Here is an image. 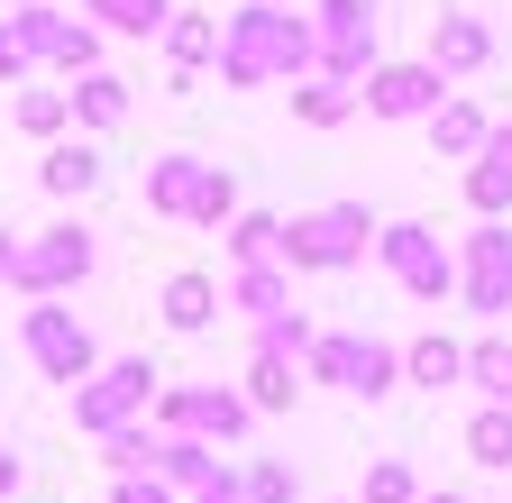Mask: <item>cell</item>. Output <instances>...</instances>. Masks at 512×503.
<instances>
[{
    "label": "cell",
    "mask_w": 512,
    "mask_h": 503,
    "mask_svg": "<svg viewBox=\"0 0 512 503\" xmlns=\"http://www.w3.org/2000/svg\"><path fill=\"white\" fill-rule=\"evenodd\" d=\"M311 19H293L284 0H247L220 19V83L229 92H266V83H302L311 74Z\"/></svg>",
    "instance_id": "6da1fadb"
},
{
    "label": "cell",
    "mask_w": 512,
    "mask_h": 503,
    "mask_svg": "<svg viewBox=\"0 0 512 503\" xmlns=\"http://www.w3.org/2000/svg\"><path fill=\"white\" fill-rule=\"evenodd\" d=\"M147 211L174 220V229H229L238 220V174L211 165V156H192V147H174V156L147 165Z\"/></svg>",
    "instance_id": "7a4b0ae2"
},
{
    "label": "cell",
    "mask_w": 512,
    "mask_h": 503,
    "mask_svg": "<svg viewBox=\"0 0 512 503\" xmlns=\"http://www.w3.org/2000/svg\"><path fill=\"white\" fill-rule=\"evenodd\" d=\"M375 229L384 220L366 202H320V211H302L284 229V275H348V266H366Z\"/></svg>",
    "instance_id": "3957f363"
},
{
    "label": "cell",
    "mask_w": 512,
    "mask_h": 503,
    "mask_svg": "<svg viewBox=\"0 0 512 503\" xmlns=\"http://www.w3.org/2000/svg\"><path fill=\"white\" fill-rule=\"evenodd\" d=\"M302 366H311V385H339L357 403H384V394L403 385V348L375 339V330H320Z\"/></svg>",
    "instance_id": "277c9868"
},
{
    "label": "cell",
    "mask_w": 512,
    "mask_h": 503,
    "mask_svg": "<svg viewBox=\"0 0 512 503\" xmlns=\"http://www.w3.org/2000/svg\"><path fill=\"white\" fill-rule=\"evenodd\" d=\"M156 385H165V366H156V357H101L83 385H74V430L110 439L119 421H147Z\"/></svg>",
    "instance_id": "5b68a950"
},
{
    "label": "cell",
    "mask_w": 512,
    "mask_h": 503,
    "mask_svg": "<svg viewBox=\"0 0 512 503\" xmlns=\"http://www.w3.org/2000/svg\"><path fill=\"white\" fill-rule=\"evenodd\" d=\"M375 266L394 275L412 302H448V293H458V247H439L430 220H384L375 229Z\"/></svg>",
    "instance_id": "8992f818"
},
{
    "label": "cell",
    "mask_w": 512,
    "mask_h": 503,
    "mask_svg": "<svg viewBox=\"0 0 512 503\" xmlns=\"http://www.w3.org/2000/svg\"><path fill=\"white\" fill-rule=\"evenodd\" d=\"M156 430L165 439H211V449H238V439H247V394L238 385H156Z\"/></svg>",
    "instance_id": "52a82bcc"
},
{
    "label": "cell",
    "mask_w": 512,
    "mask_h": 503,
    "mask_svg": "<svg viewBox=\"0 0 512 503\" xmlns=\"http://www.w3.org/2000/svg\"><path fill=\"white\" fill-rule=\"evenodd\" d=\"M101 266V238L83 229V220H55V229H37L28 247H19V266H10V284L28 293V302H64L83 275Z\"/></svg>",
    "instance_id": "ba28073f"
},
{
    "label": "cell",
    "mask_w": 512,
    "mask_h": 503,
    "mask_svg": "<svg viewBox=\"0 0 512 503\" xmlns=\"http://www.w3.org/2000/svg\"><path fill=\"white\" fill-rule=\"evenodd\" d=\"M19 348H28V366L46 375V385H83V375L101 366V339H92L64 302H28V311H19Z\"/></svg>",
    "instance_id": "9c48e42d"
},
{
    "label": "cell",
    "mask_w": 512,
    "mask_h": 503,
    "mask_svg": "<svg viewBox=\"0 0 512 503\" xmlns=\"http://www.w3.org/2000/svg\"><path fill=\"white\" fill-rule=\"evenodd\" d=\"M458 302L476 311V321H503L512 311V229L503 220H476L458 238Z\"/></svg>",
    "instance_id": "30bf717a"
},
{
    "label": "cell",
    "mask_w": 512,
    "mask_h": 503,
    "mask_svg": "<svg viewBox=\"0 0 512 503\" xmlns=\"http://www.w3.org/2000/svg\"><path fill=\"white\" fill-rule=\"evenodd\" d=\"M19 28H28V55L55 74H101V28L92 19H64L55 0H19Z\"/></svg>",
    "instance_id": "8fae6325"
},
{
    "label": "cell",
    "mask_w": 512,
    "mask_h": 503,
    "mask_svg": "<svg viewBox=\"0 0 512 503\" xmlns=\"http://www.w3.org/2000/svg\"><path fill=\"white\" fill-rule=\"evenodd\" d=\"M439 101H448V74H430V65H375L357 83V110L366 119H430Z\"/></svg>",
    "instance_id": "7c38bea8"
},
{
    "label": "cell",
    "mask_w": 512,
    "mask_h": 503,
    "mask_svg": "<svg viewBox=\"0 0 512 503\" xmlns=\"http://www.w3.org/2000/svg\"><path fill=\"white\" fill-rule=\"evenodd\" d=\"M421 65L448 74V83H458V74H485V65H494V28L467 19V10H439V19H430V46H421Z\"/></svg>",
    "instance_id": "4fadbf2b"
},
{
    "label": "cell",
    "mask_w": 512,
    "mask_h": 503,
    "mask_svg": "<svg viewBox=\"0 0 512 503\" xmlns=\"http://www.w3.org/2000/svg\"><path fill=\"white\" fill-rule=\"evenodd\" d=\"M156 311H165V330H183V339H202V330L220 321V275H202V266H183V275H165Z\"/></svg>",
    "instance_id": "5bb4252c"
},
{
    "label": "cell",
    "mask_w": 512,
    "mask_h": 503,
    "mask_svg": "<svg viewBox=\"0 0 512 503\" xmlns=\"http://www.w3.org/2000/svg\"><path fill=\"white\" fill-rule=\"evenodd\" d=\"M467 211H476V220H503V211H512V129H494V138L467 156Z\"/></svg>",
    "instance_id": "9a60e30c"
},
{
    "label": "cell",
    "mask_w": 512,
    "mask_h": 503,
    "mask_svg": "<svg viewBox=\"0 0 512 503\" xmlns=\"http://www.w3.org/2000/svg\"><path fill=\"white\" fill-rule=\"evenodd\" d=\"M165 55H174V92H183L202 65H220V19L211 10H174L165 19Z\"/></svg>",
    "instance_id": "2e32d148"
},
{
    "label": "cell",
    "mask_w": 512,
    "mask_h": 503,
    "mask_svg": "<svg viewBox=\"0 0 512 503\" xmlns=\"http://www.w3.org/2000/svg\"><path fill=\"white\" fill-rule=\"evenodd\" d=\"M403 385H421V394H448V385H467V348L448 339V330H421V339L403 348Z\"/></svg>",
    "instance_id": "e0dca14e"
},
{
    "label": "cell",
    "mask_w": 512,
    "mask_h": 503,
    "mask_svg": "<svg viewBox=\"0 0 512 503\" xmlns=\"http://www.w3.org/2000/svg\"><path fill=\"white\" fill-rule=\"evenodd\" d=\"M37 183H46L55 202H83L92 183H101V147H83V138H55V147L37 156Z\"/></svg>",
    "instance_id": "ac0fdd59"
},
{
    "label": "cell",
    "mask_w": 512,
    "mask_h": 503,
    "mask_svg": "<svg viewBox=\"0 0 512 503\" xmlns=\"http://www.w3.org/2000/svg\"><path fill=\"white\" fill-rule=\"evenodd\" d=\"M485 138H494V119H485V110H476L467 92H448V101L430 110V147H439V156H458V165H467V156H476Z\"/></svg>",
    "instance_id": "d6986e66"
},
{
    "label": "cell",
    "mask_w": 512,
    "mask_h": 503,
    "mask_svg": "<svg viewBox=\"0 0 512 503\" xmlns=\"http://www.w3.org/2000/svg\"><path fill=\"white\" fill-rule=\"evenodd\" d=\"M284 302H293V275L284 266H238L220 284V311H247V321H266V311H284Z\"/></svg>",
    "instance_id": "ffe728a7"
},
{
    "label": "cell",
    "mask_w": 512,
    "mask_h": 503,
    "mask_svg": "<svg viewBox=\"0 0 512 503\" xmlns=\"http://www.w3.org/2000/svg\"><path fill=\"white\" fill-rule=\"evenodd\" d=\"M293 119H302V129H348V119H357V83L302 74V83H293Z\"/></svg>",
    "instance_id": "44dd1931"
},
{
    "label": "cell",
    "mask_w": 512,
    "mask_h": 503,
    "mask_svg": "<svg viewBox=\"0 0 512 503\" xmlns=\"http://www.w3.org/2000/svg\"><path fill=\"white\" fill-rule=\"evenodd\" d=\"M156 449H165L156 421H119V430L101 439V467H110V476H156Z\"/></svg>",
    "instance_id": "7402d4cb"
},
{
    "label": "cell",
    "mask_w": 512,
    "mask_h": 503,
    "mask_svg": "<svg viewBox=\"0 0 512 503\" xmlns=\"http://www.w3.org/2000/svg\"><path fill=\"white\" fill-rule=\"evenodd\" d=\"M229 266H284V220L275 211H238L229 220Z\"/></svg>",
    "instance_id": "603a6c76"
},
{
    "label": "cell",
    "mask_w": 512,
    "mask_h": 503,
    "mask_svg": "<svg viewBox=\"0 0 512 503\" xmlns=\"http://www.w3.org/2000/svg\"><path fill=\"white\" fill-rule=\"evenodd\" d=\"M83 19L92 28H119V37H165L174 0H83Z\"/></svg>",
    "instance_id": "cb8c5ba5"
},
{
    "label": "cell",
    "mask_w": 512,
    "mask_h": 503,
    "mask_svg": "<svg viewBox=\"0 0 512 503\" xmlns=\"http://www.w3.org/2000/svg\"><path fill=\"white\" fill-rule=\"evenodd\" d=\"M64 101H74L83 129H119V119H128V83H119V74H74V92H64Z\"/></svg>",
    "instance_id": "d4e9b609"
},
{
    "label": "cell",
    "mask_w": 512,
    "mask_h": 503,
    "mask_svg": "<svg viewBox=\"0 0 512 503\" xmlns=\"http://www.w3.org/2000/svg\"><path fill=\"white\" fill-rule=\"evenodd\" d=\"M238 394H247V412H293V394H302L293 385V357H247V385Z\"/></svg>",
    "instance_id": "484cf974"
},
{
    "label": "cell",
    "mask_w": 512,
    "mask_h": 503,
    "mask_svg": "<svg viewBox=\"0 0 512 503\" xmlns=\"http://www.w3.org/2000/svg\"><path fill=\"white\" fill-rule=\"evenodd\" d=\"M311 339H320V330L302 321V302H284V311H266V321H256V357H293V366H302Z\"/></svg>",
    "instance_id": "4316f807"
},
{
    "label": "cell",
    "mask_w": 512,
    "mask_h": 503,
    "mask_svg": "<svg viewBox=\"0 0 512 503\" xmlns=\"http://www.w3.org/2000/svg\"><path fill=\"white\" fill-rule=\"evenodd\" d=\"M467 458L494 467V476H512V412H503V403H485V412L467 421Z\"/></svg>",
    "instance_id": "83f0119b"
},
{
    "label": "cell",
    "mask_w": 512,
    "mask_h": 503,
    "mask_svg": "<svg viewBox=\"0 0 512 503\" xmlns=\"http://www.w3.org/2000/svg\"><path fill=\"white\" fill-rule=\"evenodd\" d=\"M467 385L512 412V339H476V348H467Z\"/></svg>",
    "instance_id": "f1b7e54d"
},
{
    "label": "cell",
    "mask_w": 512,
    "mask_h": 503,
    "mask_svg": "<svg viewBox=\"0 0 512 503\" xmlns=\"http://www.w3.org/2000/svg\"><path fill=\"white\" fill-rule=\"evenodd\" d=\"M211 467H220V449H211V439H165V449H156V476H165L174 494H192Z\"/></svg>",
    "instance_id": "f546056e"
},
{
    "label": "cell",
    "mask_w": 512,
    "mask_h": 503,
    "mask_svg": "<svg viewBox=\"0 0 512 503\" xmlns=\"http://www.w3.org/2000/svg\"><path fill=\"white\" fill-rule=\"evenodd\" d=\"M19 129L55 147L64 129H74V101H64V92H19Z\"/></svg>",
    "instance_id": "4dcf8cb0"
},
{
    "label": "cell",
    "mask_w": 512,
    "mask_h": 503,
    "mask_svg": "<svg viewBox=\"0 0 512 503\" xmlns=\"http://www.w3.org/2000/svg\"><path fill=\"white\" fill-rule=\"evenodd\" d=\"M238 476H247V503H293V494H302V476H293V458H247Z\"/></svg>",
    "instance_id": "1f68e13d"
},
{
    "label": "cell",
    "mask_w": 512,
    "mask_h": 503,
    "mask_svg": "<svg viewBox=\"0 0 512 503\" xmlns=\"http://www.w3.org/2000/svg\"><path fill=\"white\" fill-rule=\"evenodd\" d=\"M357 503H421V476H412V458H375Z\"/></svg>",
    "instance_id": "d6a6232c"
},
{
    "label": "cell",
    "mask_w": 512,
    "mask_h": 503,
    "mask_svg": "<svg viewBox=\"0 0 512 503\" xmlns=\"http://www.w3.org/2000/svg\"><path fill=\"white\" fill-rule=\"evenodd\" d=\"M357 28H375V0H320L311 10V37H357Z\"/></svg>",
    "instance_id": "836d02e7"
},
{
    "label": "cell",
    "mask_w": 512,
    "mask_h": 503,
    "mask_svg": "<svg viewBox=\"0 0 512 503\" xmlns=\"http://www.w3.org/2000/svg\"><path fill=\"white\" fill-rule=\"evenodd\" d=\"M28 65H37V55H28V28H19V10H10V19H0V83H19Z\"/></svg>",
    "instance_id": "e575fe53"
},
{
    "label": "cell",
    "mask_w": 512,
    "mask_h": 503,
    "mask_svg": "<svg viewBox=\"0 0 512 503\" xmlns=\"http://www.w3.org/2000/svg\"><path fill=\"white\" fill-rule=\"evenodd\" d=\"M183 503H247V476H238V467H229V458H220V467H211V476H202V485H192V494H183Z\"/></svg>",
    "instance_id": "d590c367"
},
{
    "label": "cell",
    "mask_w": 512,
    "mask_h": 503,
    "mask_svg": "<svg viewBox=\"0 0 512 503\" xmlns=\"http://www.w3.org/2000/svg\"><path fill=\"white\" fill-rule=\"evenodd\" d=\"M110 503H183L165 476H110Z\"/></svg>",
    "instance_id": "8d00e7d4"
},
{
    "label": "cell",
    "mask_w": 512,
    "mask_h": 503,
    "mask_svg": "<svg viewBox=\"0 0 512 503\" xmlns=\"http://www.w3.org/2000/svg\"><path fill=\"white\" fill-rule=\"evenodd\" d=\"M19 476H28V467H19L10 449H0V503H10V494H19Z\"/></svg>",
    "instance_id": "74e56055"
},
{
    "label": "cell",
    "mask_w": 512,
    "mask_h": 503,
    "mask_svg": "<svg viewBox=\"0 0 512 503\" xmlns=\"http://www.w3.org/2000/svg\"><path fill=\"white\" fill-rule=\"evenodd\" d=\"M421 503H467V494H430V485H421Z\"/></svg>",
    "instance_id": "f35d334b"
},
{
    "label": "cell",
    "mask_w": 512,
    "mask_h": 503,
    "mask_svg": "<svg viewBox=\"0 0 512 503\" xmlns=\"http://www.w3.org/2000/svg\"><path fill=\"white\" fill-rule=\"evenodd\" d=\"M10 10H19V0H10Z\"/></svg>",
    "instance_id": "ab89813d"
}]
</instances>
